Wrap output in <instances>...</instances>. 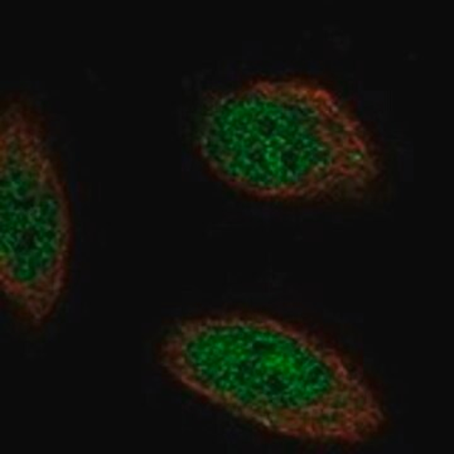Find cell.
<instances>
[{
    "mask_svg": "<svg viewBox=\"0 0 454 454\" xmlns=\"http://www.w3.org/2000/svg\"><path fill=\"white\" fill-rule=\"evenodd\" d=\"M74 223L43 118L23 95L0 109V288L33 328L55 315L70 279Z\"/></svg>",
    "mask_w": 454,
    "mask_h": 454,
    "instance_id": "3",
    "label": "cell"
},
{
    "mask_svg": "<svg viewBox=\"0 0 454 454\" xmlns=\"http://www.w3.org/2000/svg\"><path fill=\"white\" fill-rule=\"evenodd\" d=\"M158 361L179 387L278 437L358 446L389 422L380 394L352 358L262 313L182 319L164 333Z\"/></svg>",
    "mask_w": 454,
    "mask_h": 454,
    "instance_id": "1",
    "label": "cell"
},
{
    "mask_svg": "<svg viewBox=\"0 0 454 454\" xmlns=\"http://www.w3.org/2000/svg\"><path fill=\"white\" fill-rule=\"evenodd\" d=\"M196 148L215 177L258 201H360L382 172L360 121L328 90L298 77L215 92Z\"/></svg>",
    "mask_w": 454,
    "mask_h": 454,
    "instance_id": "2",
    "label": "cell"
}]
</instances>
